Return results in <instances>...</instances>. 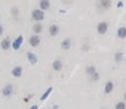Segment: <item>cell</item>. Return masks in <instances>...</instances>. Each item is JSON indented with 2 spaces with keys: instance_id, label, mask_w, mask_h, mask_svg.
Listing matches in <instances>:
<instances>
[{
  "instance_id": "1",
  "label": "cell",
  "mask_w": 126,
  "mask_h": 109,
  "mask_svg": "<svg viewBox=\"0 0 126 109\" xmlns=\"http://www.w3.org/2000/svg\"><path fill=\"white\" fill-rule=\"evenodd\" d=\"M32 18L35 20H42L44 18V13L41 10H35L32 12Z\"/></svg>"
},
{
  "instance_id": "2",
  "label": "cell",
  "mask_w": 126,
  "mask_h": 109,
  "mask_svg": "<svg viewBox=\"0 0 126 109\" xmlns=\"http://www.w3.org/2000/svg\"><path fill=\"white\" fill-rule=\"evenodd\" d=\"M107 29H108V25H107L106 23H101V24H98V26H97V31H98V33H101V34L106 33Z\"/></svg>"
},
{
  "instance_id": "3",
  "label": "cell",
  "mask_w": 126,
  "mask_h": 109,
  "mask_svg": "<svg viewBox=\"0 0 126 109\" xmlns=\"http://www.w3.org/2000/svg\"><path fill=\"white\" fill-rule=\"evenodd\" d=\"M23 41H24V37L21 36H18L17 39H16L14 42H13V48H14L15 50H17V49H19V47H20V45H21V43H23Z\"/></svg>"
},
{
  "instance_id": "4",
  "label": "cell",
  "mask_w": 126,
  "mask_h": 109,
  "mask_svg": "<svg viewBox=\"0 0 126 109\" xmlns=\"http://www.w3.org/2000/svg\"><path fill=\"white\" fill-rule=\"evenodd\" d=\"M40 42H41V40H40V37L37 36V35H34V36H31L30 39V45L33 46V47H35L40 44Z\"/></svg>"
},
{
  "instance_id": "5",
  "label": "cell",
  "mask_w": 126,
  "mask_h": 109,
  "mask_svg": "<svg viewBox=\"0 0 126 109\" xmlns=\"http://www.w3.org/2000/svg\"><path fill=\"white\" fill-rule=\"evenodd\" d=\"M2 93H3V95H5V96H10V95L13 93V87L11 86V84H8V86L3 89Z\"/></svg>"
},
{
  "instance_id": "6",
  "label": "cell",
  "mask_w": 126,
  "mask_h": 109,
  "mask_svg": "<svg viewBox=\"0 0 126 109\" xmlns=\"http://www.w3.org/2000/svg\"><path fill=\"white\" fill-rule=\"evenodd\" d=\"M27 57H28V60H29V62H30L31 64H35L36 63V56L34 54H32V53H28L27 54Z\"/></svg>"
},
{
  "instance_id": "7",
  "label": "cell",
  "mask_w": 126,
  "mask_h": 109,
  "mask_svg": "<svg viewBox=\"0 0 126 109\" xmlns=\"http://www.w3.org/2000/svg\"><path fill=\"white\" fill-rule=\"evenodd\" d=\"M21 72H23V69H21L20 66H16L15 69L12 71V74H13V76H15V77H20Z\"/></svg>"
},
{
  "instance_id": "8",
  "label": "cell",
  "mask_w": 126,
  "mask_h": 109,
  "mask_svg": "<svg viewBox=\"0 0 126 109\" xmlns=\"http://www.w3.org/2000/svg\"><path fill=\"white\" fill-rule=\"evenodd\" d=\"M52 67H53V70H56V71H60L62 69V62H61L60 60H56L52 63Z\"/></svg>"
},
{
  "instance_id": "9",
  "label": "cell",
  "mask_w": 126,
  "mask_h": 109,
  "mask_svg": "<svg viewBox=\"0 0 126 109\" xmlns=\"http://www.w3.org/2000/svg\"><path fill=\"white\" fill-rule=\"evenodd\" d=\"M118 36L121 37V39H124V37H126V28L122 27V28H120L119 30H118Z\"/></svg>"
},
{
  "instance_id": "10",
  "label": "cell",
  "mask_w": 126,
  "mask_h": 109,
  "mask_svg": "<svg viewBox=\"0 0 126 109\" xmlns=\"http://www.w3.org/2000/svg\"><path fill=\"white\" fill-rule=\"evenodd\" d=\"M51 91H52V88H51V87H49V88H48V89L46 90V91H45V93L41 96V100H42V102H43V100H45L48 96H49V94L51 93Z\"/></svg>"
},
{
  "instance_id": "11",
  "label": "cell",
  "mask_w": 126,
  "mask_h": 109,
  "mask_svg": "<svg viewBox=\"0 0 126 109\" xmlns=\"http://www.w3.org/2000/svg\"><path fill=\"white\" fill-rule=\"evenodd\" d=\"M49 32H50V34L52 35V36H55L56 34L59 32V28H58V26H56V25H52L51 27L49 28Z\"/></svg>"
},
{
  "instance_id": "12",
  "label": "cell",
  "mask_w": 126,
  "mask_h": 109,
  "mask_svg": "<svg viewBox=\"0 0 126 109\" xmlns=\"http://www.w3.org/2000/svg\"><path fill=\"white\" fill-rule=\"evenodd\" d=\"M1 47H2V49L8 50V49H9V47H10V41L7 40V39H4L3 41H2V43H1Z\"/></svg>"
},
{
  "instance_id": "13",
  "label": "cell",
  "mask_w": 126,
  "mask_h": 109,
  "mask_svg": "<svg viewBox=\"0 0 126 109\" xmlns=\"http://www.w3.org/2000/svg\"><path fill=\"white\" fill-rule=\"evenodd\" d=\"M40 7H41V9H43V10H47L48 8L50 7V4H49V2H48V1L44 0V1L40 2Z\"/></svg>"
},
{
  "instance_id": "14",
  "label": "cell",
  "mask_w": 126,
  "mask_h": 109,
  "mask_svg": "<svg viewBox=\"0 0 126 109\" xmlns=\"http://www.w3.org/2000/svg\"><path fill=\"white\" fill-rule=\"evenodd\" d=\"M69 46H71V42H69V40H64L62 42V44H61V47L63 48V49H68Z\"/></svg>"
},
{
  "instance_id": "15",
  "label": "cell",
  "mask_w": 126,
  "mask_h": 109,
  "mask_svg": "<svg viewBox=\"0 0 126 109\" xmlns=\"http://www.w3.org/2000/svg\"><path fill=\"white\" fill-rule=\"evenodd\" d=\"M112 89H113V83L112 82H108L106 84V87H105V93H110V92L112 91Z\"/></svg>"
},
{
  "instance_id": "16",
  "label": "cell",
  "mask_w": 126,
  "mask_h": 109,
  "mask_svg": "<svg viewBox=\"0 0 126 109\" xmlns=\"http://www.w3.org/2000/svg\"><path fill=\"white\" fill-rule=\"evenodd\" d=\"M87 74H90V75L95 74V67H93V66H88V67H87Z\"/></svg>"
},
{
  "instance_id": "17",
  "label": "cell",
  "mask_w": 126,
  "mask_h": 109,
  "mask_svg": "<svg viewBox=\"0 0 126 109\" xmlns=\"http://www.w3.org/2000/svg\"><path fill=\"white\" fill-rule=\"evenodd\" d=\"M33 30H34V32H35V33H40V32L42 31V26L39 25V24H36V25H34Z\"/></svg>"
},
{
  "instance_id": "18",
  "label": "cell",
  "mask_w": 126,
  "mask_h": 109,
  "mask_svg": "<svg viewBox=\"0 0 126 109\" xmlns=\"http://www.w3.org/2000/svg\"><path fill=\"white\" fill-rule=\"evenodd\" d=\"M101 7H103V8H109L111 3H110L109 1H101Z\"/></svg>"
},
{
  "instance_id": "19",
  "label": "cell",
  "mask_w": 126,
  "mask_h": 109,
  "mask_svg": "<svg viewBox=\"0 0 126 109\" xmlns=\"http://www.w3.org/2000/svg\"><path fill=\"white\" fill-rule=\"evenodd\" d=\"M116 109H125V104L124 103H118L116 106Z\"/></svg>"
},
{
  "instance_id": "20",
  "label": "cell",
  "mask_w": 126,
  "mask_h": 109,
  "mask_svg": "<svg viewBox=\"0 0 126 109\" xmlns=\"http://www.w3.org/2000/svg\"><path fill=\"white\" fill-rule=\"evenodd\" d=\"M92 78H93V80H97V79H98V74H97V73L93 74V75H92Z\"/></svg>"
},
{
  "instance_id": "21",
  "label": "cell",
  "mask_w": 126,
  "mask_h": 109,
  "mask_svg": "<svg viewBox=\"0 0 126 109\" xmlns=\"http://www.w3.org/2000/svg\"><path fill=\"white\" fill-rule=\"evenodd\" d=\"M121 56H122V54H117V56H116L117 60H121V59H120V58H121Z\"/></svg>"
},
{
  "instance_id": "22",
  "label": "cell",
  "mask_w": 126,
  "mask_h": 109,
  "mask_svg": "<svg viewBox=\"0 0 126 109\" xmlns=\"http://www.w3.org/2000/svg\"><path fill=\"white\" fill-rule=\"evenodd\" d=\"M122 7H123V2L120 1L119 3H118V8H122Z\"/></svg>"
},
{
  "instance_id": "23",
  "label": "cell",
  "mask_w": 126,
  "mask_h": 109,
  "mask_svg": "<svg viewBox=\"0 0 126 109\" xmlns=\"http://www.w3.org/2000/svg\"><path fill=\"white\" fill-rule=\"evenodd\" d=\"M30 109H39V107H37L36 105H34V106H32V107H31Z\"/></svg>"
},
{
  "instance_id": "24",
  "label": "cell",
  "mask_w": 126,
  "mask_h": 109,
  "mask_svg": "<svg viewBox=\"0 0 126 109\" xmlns=\"http://www.w3.org/2000/svg\"><path fill=\"white\" fill-rule=\"evenodd\" d=\"M2 32H3V28H2V26H0V34H2Z\"/></svg>"
},
{
  "instance_id": "25",
  "label": "cell",
  "mask_w": 126,
  "mask_h": 109,
  "mask_svg": "<svg viewBox=\"0 0 126 109\" xmlns=\"http://www.w3.org/2000/svg\"><path fill=\"white\" fill-rule=\"evenodd\" d=\"M52 109H59V107H58L57 105H55V106H53V107H52Z\"/></svg>"
},
{
  "instance_id": "26",
  "label": "cell",
  "mask_w": 126,
  "mask_h": 109,
  "mask_svg": "<svg viewBox=\"0 0 126 109\" xmlns=\"http://www.w3.org/2000/svg\"><path fill=\"white\" fill-rule=\"evenodd\" d=\"M125 99H126V94H125Z\"/></svg>"
}]
</instances>
